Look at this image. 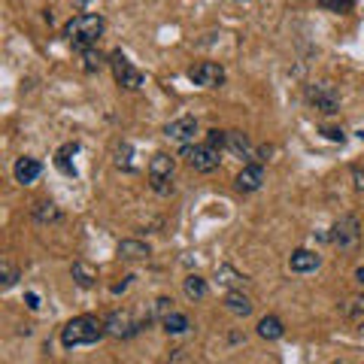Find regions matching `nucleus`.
<instances>
[{"mask_svg": "<svg viewBox=\"0 0 364 364\" xmlns=\"http://www.w3.org/2000/svg\"><path fill=\"white\" fill-rule=\"evenodd\" d=\"M104 31H107L104 16H97V13H82V16H73V18L64 25V37L73 43L76 52H82V49H91V46H97V40L104 37Z\"/></svg>", "mask_w": 364, "mask_h": 364, "instance_id": "nucleus-1", "label": "nucleus"}, {"mask_svg": "<svg viewBox=\"0 0 364 364\" xmlns=\"http://www.w3.org/2000/svg\"><path fill=\"white\" fill-rule=\"evenodd\" d=\"M104 334H107L104 318H97V316H76V318H70V322L64 325L61 343H64V349L91 346V343H97Z\"/></svg>", "mask_w": 364, "mask_h": 364, "instance_id": "nucleus-2", "label": "nucleus"}, {"mask_svg": "<svg viewBox=\"0 0 364 364\" xmlns=\"http://www.w3.org/2000/svg\"><path fill=\"white\" fill-rule=\"evenodd\" d=\"M358 240H361V228H358V219L352 213L340 215L337 225H334V234H331V243L340 249V252H355L358 249Z\"/></svg>", "mask_w": 364, "mask_h": 364, "instance_id": "nucleus-3", "label": "nucleus"}, {"mask_svg": "<svg viewBox=\"0 0 364 364\" xmlns=\"http://www.w3.org/2000/svg\"><path fill=\"white\" fill-rule=\"evenodd\" d=\"M109 67H112V76H116L119 88H124V91H136V88L143 85V73L128 61V55H124L122 49H116V52L109 55Z\"/></svg>", "mask_w": 364, "mask_h": 364, "instance_id": "nucleus-4", "label": "nucleus"}, {"mask_svg": "<svg viewBox=\"0 0 364 364\" xmlns=\"http://www.w3.org/2000/svg\"><path fill=\"white\" fill-rule=\"evenodd\" d=\"M149 182H152V188L158 191V195H170V191H173V158L164 155V152L152 155Z\"/></svg>", "mask_w": 364, "mask_h": 364, "instance_id": "nucleus-5", "label": "nucleus"}, {"mask_svg": "<svg viewBox=\"0 0 364 364\" xmlns=\"http://www.w3.org/2000/svg\"><path fill=\"white\" fill-rule=\"evenodd\" d=\"M306 100H310V107H316L318 112H325V116H334L340 109V95L331 82H316L306 88Z\"/></svg>", "mask_w": 364, "mask_h": 364, "instance_id": "nucleus-6", "label": "nucleus"}, {"mask_svg": "<svg viewBox=\"0 0 364 364\" xmlns=\"http://www.w3.org/2000/svg\"><path fill=\"white\" fill-rule=\"evenodd\" d=\"M182 155L188 158V164L198 170V173H213L215 167H219V149L210 143H203V146H182Z\"/></svg>", "mask_w": 364, "mask_h": 364, "instance_id": "nucleus-7", "label": "nucleus"}, {"mask_svg": "<svg viewBox=\"0 0 364 364\" xmlns=\"http://www.w3.org/2000/svg\"><path fill=\"white\" fill-rule=\"evenodd\" d=\"M188 79L200 88H219L225 85V67L215 61H200L195 67H188Z\"/></svg>", "mask_w": 364, "mask_h": 364, "instance_id": "nucleus-8", "label": "nucleus"}, {"mask_svg": "<svg viewBox=\"0 0 364 364\" xmlns=\"http://www.w3.org/2000/svg\"><path fill=\"white\" fill-rule=\"evenodd\" d=\"M104 325H107V334H112V337H131V334L140 331V325H136L131 318V313H124V310L109 313L104 318Z\"/></svg>", "mask_w": 364, "mask_h": 364, "instance_id": "nucleus-9", "label": "nucleus"}, {"mask_svg": "<svg viewBox=\"0 0 364 364\" xmlns=\"http://www.w3.org/2000/svg\"><path fill=\"white\" fill-rule=\"evenodd\" d=\"M195 134H198V122L191 116H182V119H173L164 124V136H170V140H176V143L195 140Z\"/></svg>", "mask_w": 364, "mask_h": 364, "instance_id": "nucleus-10", "label": "nucleus"}, {"mask_svg": "<svg viewBox=\"0 0 364 364\" xmlns=\"http://www.w3.org/2000/svg\"><path fill=\"white\" fill-rule=\"evenodd\" d=\"M13 173H16V182H21V186H31V182H37L40 173H43V164L37 161V158H18L16 167H13Z\"/></svg>", "mask_w": 364, "mask_h": 364, "instance_id": "nucleus-11", "label": "nucleus"}, {"mask_svg": "<svg viewBox=\"0 0 364 364\" xmlns=\"http://www.w3.org/2000/svg\"><path fill=\"white\" fill-rule=\"evenodd\" d=\"M261 182H264V167L261 164H246L240 173H237V191H258Z\"/></svg>", "mask_w": 364, "mask_h": 364, "instance_id": "nucleus-12", "label": "nucleus"}, {"mask_svg": "<svg viewBox=\"0 0 364 364\" xmlns=\"http://www.w3.org/2000/svg\"><path fill=\"white\" fill-rule=\"evenodd\" d=\"M318 264H322V258L310 252V249H298V252H291V258H289L291 273H313Z\"/></svg>", "mask_w": 364, "mask_h": 364, "instance_id": "nucleus-13", "label": "nucleus"}, {"mask_svg": "<svg viewBox=\"0 0 364 364\" xmlns=\"http://www.w3.org/2000/svg\"><path fill=\"white\" fill-rule=\"evenodd\" d=\"M215 279H219L222 286H228L231 291H243V286H249V277L237 273L231 264H219V267H215Z\"/></svg>", "mask_w": 364, "mask_h": 364, "instance_id": "nucleus-14", "label": "nucleus"}, {"mask_svg": "<svg viewBox=\"0 0 364 364\" xmlns=\"http://www.w3.org/2000/svg\"><path fill=\"white\" fill-rule=\"evenodd\" d=\"M225 149L240 155V158H252V143H249V136L243 131H228V140H225Z\"/></svg>", "mask_w": 364, "mask_h": 364, "instance_id": "nucleus-15", "label": "nucleus"}, {"mask_svg": "<svg viewBox=\"0 0 364 364\" xmlns=\"http://www.w3.org/2000/svg\"><path fill=\"white\" fill-rule=\"evenodd\" d=\"M70 273H73V279H76L79 289H91L97 282V267H91L88 261H73Z\"/></svg>", "mask_w": 364, "mask_h": 364, "instance_id": "nucleus-16", "label": "nucleus"}, {"mask_svg": "<svg viewBox=\"0 0 364 364\" xmlns=\"http://www.w3.org/2000/svg\"><path fill=\"white\" fill-rule=\"evenodd\" d=\"M119 258L124 261H146L149 258V246L143 240H122L119 243Z\"/></svg>", "mask_w": 364, "mask_h": 364, "instance_id": "nucleus-17", "label": "nucleus"}, {"mask_svg": "<svg viewBox=\"0 0 364 364\" xmlns=\"http://www.w3.org/2000/svg\"><path fill=\"white\" fill-rule=\"evenodd\" d=\"M225 306H228V313H234V316H249L252 313V301H249V294H243V291H228L225 294Z\"/></svg>", "mask_w": 364, "mask_h": 364, "instance_id": "nucleus-18", "label": "nucleus"}, {"mask_svg": "<svg viewBox=\"0 0 364 364\" xmlns=\"http://www.w3.org/2000/svg\"><path fill=\"white\" fill-rule=\"evenodd\" d=\"M340 313H343V318H349L352 325H364V294L349 298L343 306H340Z\"/></svg>", "mask_w": 364, "mask_h": 364, "instance_id": "nucleus-19", "label": "nucleus"}, {"mask_svg": "<svg viewBox=\"0 0 364 364\" xmlns=\"http://www.w3.org/2000/svg\"><path fill=\"white\" fill-rule=\"evenodd\" d=\"M182 289H186V298L188 301H203L207 298V279L198 277V273H191V277H186V282H182Z\"/></svg>", "mask_w": 364, "mask_h": 364, "instance_id": "nucleus-20", "label": "nucleus"}, {"mask_svg": "<svg viewBox=\"0 0 364 364\" xmlns=\"http://www.w3.org/2000/svg\"><path fill=\"white\" fill-rule=\"evenodd\" d=\"M33 219H37L40 225H49V222H58L61 219V210L55 207L52 200H40L33 203Z\"/></svg>", "mask_w": 364, "mask_h": 364, "instance_id": "nucleus-21", "label": "nucleus"}, {"mask_svg": "<svg viewBox=\"0 0 364 364\" xmlns=\"http://www.w3.org/2000/svg\"><path fill=\"white\" fill-rule=\"evenodd\" d=\"M258 334L264 337V340H279L282 334H286V328H282V322H279L277 316H264L258 322Z\"/></svg>", "mask_w": 364, "mask_h": 364, "instance_id": "nucleus-22", "label": "nucleus"}, {"mask_svg": "<svg viewBox=\"0 0 364 364\" xmlns=\"http://www.w3.org/2000/svg\"><path fill=\"white\" fill-rule=\"evenodd\" d=\"M161 325H164V331H167V334H186V331H188V328H191V322H188V316H186V313H176V310H173V313H170V316L164 318V322H161Z\"/></svg>", "mask_w": 364, "mask_h": 364, "instance_id": "nucleus-23", "label": "nucleus"}, {"mask_svg": "<svg viewBox=\"0 0 364 364\" xmlns=\"http://www.w3.org/2000/svg\"><path fill=\"white\" fill-rule=\"evenodd\" d=\"M76 152H79V143H67L64 149L58 152V158H55V164H58L61 173H67V176H76V167L70 164V155H76Z\"/></svg>", "mask_w": 364, "mask_h": 364, "instance_id": "nucleus-24", "label": "nucleus"}, {"mask_svg": "<svg viewBox=\"0 0 364 364\" xmlns=\"http://www.w3.org/2000/svg\"><path fill=\"white\" fill-rule=\"evenodd\" d=\"M79 55H82V67H85L88 73H95V70H100L104 64H109V58H104V55H100L95 46H91V49H82Z\"/></svg>", "mask_w": 364, "mask_h": 364, "instance_id": "nucleus-25", "label": "nucleus"}, {"mask_svg": "<svg viewBox=\"0 0 364 364\" xmlns=\"http://www.w3.org/2000/svg\"><path fill=\"white\" fill-rule=\"evenodd\" d=\"M170 313H173V301H170V298H158V301L152 304V316H149V318H158V322H164Z\"/></svg>", "mask_w": 364, "mask_h": 364, "instance_id": "nucleus-26", "label": "nucleus"}, {"mask_svg": "<svg viewBox=\"0 0 364 364\" xmlns=\"http://www.w3.org/2000/svg\"><path fill=\"white\" fill-rule=\"evenodd\" d=\"M318 6L328 9V13H349L352 0H318Z\"/></svg>", "mask_w": 364, "mask_h": 364, "instance_id": "nucleus-27", "label": "nucleus"}, {"mask_svg": "<svg viewBox=\"0 0 364 364\" xmlns=\"http://www.w3.org/2000/svg\"><path fill=\"white\" fill-rule=\"evenodd\" d=\"M16 282H18V270L6 261V264H4V277H0V286H4V289H13Z\"/></svg>", "mask_w": 364, "mask_h": 364, "instance_id": "nucleus-28", "label": "nucleus"}, {"mask_svg": "<svg viewBox=\"0 0 364 364\" xmlns=\"http://www.w3.org/2000/svg\"><path fill=\"white\" fill-rule=\"evenodd\" d=\"M225 140H228V131H219V128L207 131V143L215 146V149H225Z\"/></svg>", "mask_w": 364, "mask_h": 364, "instance_id": "nucleus-29", "label": "nucleus"}, {"mask_svg": "<svg viewBox=\"0 0 364 364\" xmlns=\"http://www.w3.org/2000/svg\"><path fill=\"white\" fill-rule=\"evenodd\" d=\"M322 134L328 136V140H334V143H343V140H346V134H343V131H340V128H325Z\"/></svg>", "mask_w": 364, "mask_h": 364, "instance_id": "nucleus-30", "label": "nucleus"}, {"mask_svg": "<svg viewBox=\"0 0 364 364\" xmlns=\"http://www.w3.org/2000/svg\"><path fill=\"white\" fill-rule=\"evenodd\" d=\"M28 306H31V310H40V298L33 291H28Z\"/></svg>", "mask_w": 364, "mask_h": 364, "instance_id": "nucleus-31", "label": "nucleus"}, {"mask_svg": "<svg viewBox=\"0 0 364 364\" xmlns=\"http://www.w3.org/2000/svg\"><path fill=\"white\" fill-rule=\"evenodd\" d=\"M355 188H364V170H355Z\"/></svg>", "mask_w": 364, "mask_h": 364, "instance_id": "nucleus-32", "label": "nucleus"}, {"mask_svg": "<svg viewBox=\"0 0 364 364\" xmlns=\"http://www.w3.org/2000/svg\"><path fill=\"white\" fill-rule=\"evenodd\" d=\"M355 279H358V282H361V286H364V264L358 267V273H355Z\"/></svg>", "mask_w": 364, "mask_h": 364, "instance_id": "nucleus-33", "label": "nucleus"}, {"mask_svg": "<svg viewBox=\"0 0 364 364\" xmlns=\"http://www.w3.org/2000/svg\"><path fill=\"white\" fill-rule=\"evenodd\" d=\"M237 4H249V0H237Z\"/></svg>", "mask_w": 364, "mask_h": 364, "instance_id": "nucleus-34", "label": "nucleus"}, {"mask_svg": "<svg viewBox=\"0 0 364 364\" xmlns=\"http://www.w3.org/2000/svg\"><path fill=\"white\" fill-rule=\"evenodd\" d=\"M334 364H349V361H334Z\"/></svg>", "mask_w": 364, "mask_h": 364, "instance_id": "nucleus-35", "label": "nucleus"}]
</instances>
